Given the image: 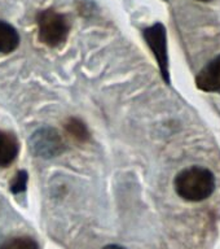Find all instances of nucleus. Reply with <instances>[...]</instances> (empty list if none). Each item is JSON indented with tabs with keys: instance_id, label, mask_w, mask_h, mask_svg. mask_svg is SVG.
<instances>
[{
	"instance_id": "f257e3e1",
	"label": "nucleus",
	"mask_w": 220,
	"mask_h": 249,
	"mask_svg": "<svg viewBox=\"0 0 220 249\" xmlns=\"http://www.w3.org/2000/svg\"><path fill=\"white\" fill-rule=\"evenodd\" d=\"M215 187V175L209 169L202 166L184 169L175 178V191L186 201H203L214 194Z\"/></svg>"
},
{
	"instance_id": "f03ea898",
	"label": "nucleus",
	"mask_w": 220,
	"mask_h": 249,
	"mask_svg": "<svg viewBox=\"0 0 220 249\" xmlns=\"http://www.w3.org/2000/svg\"><path fill=\"white\" fill-rule=\"evenodd\" d=\"M39 40L47 46L57 47L65 42L70 31L69 21L54 9H44L36 16Z\"/></svg>"
},
{
	"instance_id": "7ed1b4c3",
	"label": "nucleus",
	"mask_w": 220,
	"mask_h": 249,
	"mask_svg": "<svg viewBox=\"0 0 220 249\" xmlns=\"http://www.w3.org/2000/svg\"><path fill=\"white\" fill-rule=\"evenodd\" d=\"M144 39L154 54L158 62L161 75L167 85L170 83V73H169V53H167V35L166 29L162 23H154L153 26L147 27L143 31Z\"/></svg>"
},
{
	"instance_id": "20e7f679",
	"label": "nucleus",
	"mask_w": 220,
	"mask_h": 249,
	"mask_svg": "<svg viewBox=\"0 0 220 249\" xmlns=\"http://www.w3.org/2000/svg\"><path fill=\"white\" fill-rule=\"evenodd\" d=\"M30 148L34 155L43 159H52L64 151V142L57 130L43 127L35 131L30 138Z\"/></svg>"
},
{
	"instance_id": "39448f33",
	"label": "nucleus",
	"mask_w": 220,
	"mask_h": 249,
	"mask_svg": "<svg viewBox=\"0 0 220 249\" xmlns=\"http://www.w3.org/2000/svg\"><path fill=\"white\" fill-rule=\"evenodd\" d=\"M196 85L205 92H220V54L198 73Z\"/></svg>"
},
{
	"instance_id": "423d86ee",
	"label": "nucleus",
	"mask_w": 220,
	"mask_h": 249,
	"mask_svg": "<svg viewBox=\"0 0 220 249\" xmlns=\"http://www.w3.org/2000/svg\"><path fill=\"white\" fill-rule=\"evenodd\" d=\"M18 155V142L13 134L0 131V166L11 165Z\"/></svg>"
},
{
	"instance_id": "0eeeda50",
	"label": "nucleus",
	"mask_w": 220,
	"mask_h": 249,
	"mask_svg": "<svg viewBox=\"0 0 220 249\" xmlns=\"http://www.w3.org/2000/svg\"><path fill=\"white\" fill-rule=\"evenodd\" d=\"M19 35L15 27L0 21V53H11L18 47Z\"/></svg>"
},
{
	"instance_id": "6e6552de",
	"label": "nucleus",
	"mask_w": 220,
	"mask_h": 249,
	"mask_svg": "<svg viewBox=\"0 0 220 249\" xmlns=\"http://www.w3.org/2000/svg\"><path fill=\"white\" fill-rule=\"evenodd\" d=\"M0 249H39V247L33 237L18 236L3 243L0 245Z\"/></svg>"
},
{
	"instance_id": "1a4fd4ad",
	"label": "nucleus",
	"mask_w": 220,
	"mask_h": 249,
	"mask_svg": "<svg viewBox=\"0 0 220 249\" xmlns=\"http://www.w3.org/2000/svg\"><path fill=\"white\" fill-rule=\"evenodd\" d=\"M66 130L70 135L81 142H85L87 139H89V132L85 127V124L78 118H70L66 122Z\"/></svg>"
},
{
	"instance_id": "9d476101",
	"label": "nucleus",
	"mask_w": 220,
	"mask_h": 249,
	"mask_svg": "<svg viewBox=\"0 0 220 249\" xmlns=\"http://www.w3.org/2000/svg\"><path fill=\"white\" fill-rule=\"evenodd\" d=\"M27 186V173L25 170L18 171L17 175L13 179V182L11 183V192L13 194H19L22 191L26 190Z\"/></svg>"
},
{
	"instance_id": "9b49d317",
	"label": "nucleus",
	"mask_w": 220,
	"mask_h": 249,
	"mask_svg": "<svg viewBox=\"0 0 220 249\" xmlns=\"http://www.w3.org/2000/svg\"><path fill=\"white\" fill-rule=\"evenodd\" d=\"M102 249H124V248H123V247H120V245L110 244V245H106V247H104Z\"/></svg>"
},
{
	"instance_id": "f8f14e48",
	"label": "nucleus",
	"mask_w": 220,
	"mask_h": 249,
	"mask_svg": "<svg viewBox=\"0 0 220 249\" xmlns=\"http://www.w3.org/2000/svg\"><path fill=\"white\" fill-rule=\"evenodd\" d=\"M198 1H210V0H198Z\"/></svg>"
}]
</instances>
